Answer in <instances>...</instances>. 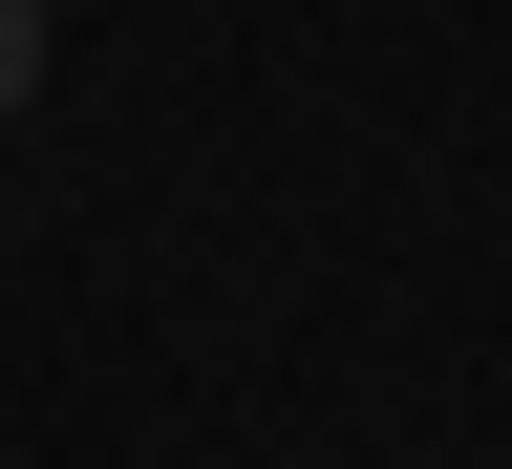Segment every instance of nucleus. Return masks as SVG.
<instances>
[{
    "label": "nucleus",
    "instance_id": "obj_1",
    "mask_svg": "<svg viewBox=\"0 0 512 469\" xmlns=\"http://www.w3.org/2000/svg\"><path fill=\"white\" fill-rule=\"evenodd\" d=\"M43 86V0H0V107H22Z\"/></svg>",
    "mask_w": 512,
    "mask_h": 469
}]
</instances>
